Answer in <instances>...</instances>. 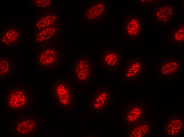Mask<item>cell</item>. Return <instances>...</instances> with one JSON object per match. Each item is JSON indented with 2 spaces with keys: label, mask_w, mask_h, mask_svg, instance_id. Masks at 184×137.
<instances>
[{
  "label": "cell",
  "mask_w": 184,
  "mask_h": 137,
  "mask_svg": "<svg viewBox=\"0 0 184 137\" xmlns=\"http://www.w3.org/2000/svg\"><path fill=\"white\" fill-rule=\"evenodd\" d=\"M38 119L32 116L19 117L14 123V131L16 135L32 136L38 130Z\"/></svg>",
  "instance_id": "cell-9"
},
{
  "label": "cell",
  "mask_w": 184,
  "mask_h": 137,
  "mask_svg": "<svg viewBox=\"0 0 184 137\" xmlns=\"http://www.w3.org/2000/svg\"><path fill=\"white\" fill-rule=\"evenodd\" d=\"M107 11V2L102 1H95L88 6L84 12L83 17L87 22H96L106 15Z\"/></svg>",
  "instance_id": "cell-14"
},
{
  "label": "cell",
  "mask_w": 184,
  "mask_h": 137,
  "mask_svg": "<svg viewBox=\"0 0 184 137\" xmlns=\"http://www.w3.org/2000/svg\"><path fill=\"white\" fill-rule=\"evenodd\" d=\"M139 2L140 3H141L143 4L146 5L147 4H152L155 3L157 2V0H139Z\"/></svg>",
  "instance_id": "cell-22"
},
{
  "label": "cell",
  "mask_w": 184,
  "mask_h": 137,
  "mask_svg": "<svg viewBox=\"0 0 184 137\" xmlns=\"http://www.w3.org/2000/svg\"><path fill=\"white\" fill-rule=\"evenodd\" d=\"M21 30L17 26H7L0 32V44L6 47L17 46L21 40Z\"/></svg>",
  "instance_id": "cell-13"
},
{
  "label": "cell",
  "mask_w": 184,
  "mask_h": 137,
  "mask_svg": "<svg viewBox=\"0 0 184 137\" xmlns=\"http://www.w3.org/2000/svg\"><path fill=\"white\" fill-rule=\"evenodd\" d=\"M33 103L30 90L23 86H15L7 91L4 97L6 108L12 112L24 111L29 109Z\"/></svg>",
  "instance_id": "cell-1"
},
{
  "label": "cell",
  "mask_w": 184,
  "mask_h": 137,
  "mask_svg": "<svg viewBox=\"0 0 184 137\" xmlns=\"http://www.w3.org/2000/svg\"><path fill=\"white\" fill-rule=\"evenodd\" d=\"M182 68V64L177 58H163L158 62V76L162 79H173L181 72Z\"/></svg>",
  "instance_id": "cell-8"
},
{
  "label": "cell",
  "mask_w": 184,
  "mask_h": 137,
  "mask_svg": "<svg viewBox=\"0 0 184 137\" xmlns=\"http://www.w3.org/2000/svg\"><path fill=\"white\" fill-rule=\"evenodd\" d=\"M153 12V20L160 24L168 23L175 14L173 6L169 3L154 8Z\"/></svg>",
  "instance_id": "cell-15"
},
{
  "label": "cell",
  "mask_w": 184,
  "mask_h": 137,
  "mask_svg": "<svg viewBox=\"0 0 184 137\" xmlns=\"http://www.w3.org/2000/svg\"><path fill=\"white\" fill-rule=\"evenodd\" d=\"M145 105L144 102H132L124 110L122 114L123 121L129 124L144 121Z\"/></svg>",
  "instance_id": "cell-10"
},
{
  "label": "cell",
  "mask_w": 184,
  "mask_h": 137,
  "mask_svg": "<svg viewBox=\"0 0 184 137\" xmlns=\"http://www.w3.org/2000/svg\"><path fill=\"white\" fill-rule=\"evenodd\" d=\"M62 53L59 47H44L37 53L36 61L41 68L52 69L59 68L62 62Z\"/></svg>",
  "instance_id": "cell-4"
},
{
  "label": "cell",
  "mask_w": 184,
  "mask_h": 137,
  "mask_svg": "<svg viewBox=\"0 0 184 137\" xmlns=\"http://www.w3.org/2000/svg\"><path fill=\"white\" fill-rule=\"evenodd\" d=\"M144 33V23L139 14H127L122 21L121 34L127 40L141 39Z\"/></svg>",
  "instance_id": "cell-3"
},
{
  "label": "cell",
  "mask_w": 184,
  "mask_h": 137,
  "mask_svg": "<svg viewBox=\"0 0 184 137\" xmlns=\"http://www.w3.org/2000/svg\"><path fill=\"white\" fill-rule=\"evenodd\" d=\"M112 100L113 94L110 89H98L89 99L90 110L91 112H103L108 108Z\"/></svg>",
  "instance_id": "cell-6"
},
{
  "label": "cell",
  "mask_w": 184,
  "mask_h": 137,
  "mask_svg": "<svg viewBox=\"0 0 184 137\" xmlns=\"http://www.w3.org/2000/svg\"><path fill=\"white\" fill-rule=\"evenodd\" d=\"M57 18L58 17L54 14L45 15L37 20L36 23L35 27L39 30H43L54 25L56 22Z\"/></svg>",
  "instance_id": "cell-19"
},
{
  "label": "cell",
  "mask_w": 184,
  "mask_h": 137,
  "mask_svg": "<svg viewBox=\"0 0 184 137\" xmlns=\"http://www.w3.org/2000/svg\"><path fill=\"white\" fill-rule=\"evenodd\" d=\"M33 4L38 8L46 9L50 7L51 2L49 0H34Z\"/></svg>",
  "instance_id": "cell-21"
},
{
  "label": "cell",
  "mask_w": 184,
  "mask_h": 137,
  "mask_svg": "<svg viewBox=\"0 0 184 137\" xmlns=\"http://www.w3.org/2000/svg\"><path fill=\"white\" fill-rule=\"evenodd\" d=\"M128 126L127 136L130 137H146L153 133L152 125L149 121L133 123Z\"/></svg>",
  "instance_id": "cell-16"
},
{
  "label": "cell",
  "mask_w": 184,
  "mask_h": 137,
  "mask_svg": "<svg viewBox=\"0 0 184 137\" xmlns=\"http://www.w3.org/2000/svg\"><path fill=\"white\" fill-rule=\"evenodd\" d=\"M13 62L9 58L3 57L0 59V76L7 77L13 72Z\"/></svg>",
  "instance_id": "cell-20"
},
{
  "label": "cell",
  "mask_w": 184,
  "mask_h": 137,
  "mask_svg": "<svg viewBox=\"0 0 184 137\" xmlns=\"http://www.w3.org/2000/svg\"><path fill=\"white\" fill-rule=\"evenodd\" d=\"M94 68L91 60L88 57L79 58L75 62L73 68V77L77 83L86 84L92 79Z\"/></svg>",
  "instance_id": "cell-5"
},
{
  "label": "cell",
  "mask_w": 184,
  "mask_h": 137,
  "mask_svg": "<svg viewBox=\"0 0 184 137\" xmlns=\"http://www.w3.org/2000/svg\"><path fill=\"white\" fill-rule=\"evenodd\" d=\"M144 60L135 57L127 61L122 70V78L125 81H133L140 79L145 70Z\"/></svg>",
  "instance_id": "cell-7"
},
{
  "label": "cell",
  "mask_w": 184,
  "mask_h": 137,
  "mask_svg": "<svg viewBox=\"0 0 184 137\" xmlns=\"http://www.w3.org/2000/svg\"><path fill=\"white\" fill-rule=\"evenodd\" d=\"M171 46H181L184 43V24L180 23L176 25L171 29L169 35Z\"/></svg>",
  "instance_id": "cell-17"
},
{
  "label": "cell",
  "mask_w": 184,
  "mask_h": 137,
  "mask_svg": "<svg viewBox=\"0 0 184 137\" xmlns=\"http://www.w3.org/2000/svg\"><path fill=\"white\" fill-rule=\"evenodd\" d=\"M122 55L117 49L106 48L100 54L99 60L102 67L107 70L118 68L122 63Z\"/></svg>",
  "instance_id": "cell-11"
},
{
  "label": "cell",
  "mask_w": 184,
  "mask_h": 137,
  "mask_svg": "<svg viewBox=\"0 0 184 137\" xmlns=\"http://www.w3.org/2000/svg\"><path fill=\"white\" fill-rule=\"evenodd\" d=\"M164 135L168 137H178L184 131V117L180 115H171L164 120Z\"/></svg>",
  "instance_id": "cell-12"
},
{
  "label": "cell",
  "mask_w": 184,
  "mask_h": 137,
  "mask_svg": "<svg viewBox=\"0 0 184 137\" xmlns=\"http://www.w3.org/2000/svg\"><path fill=\"white\" fill-rule=\"evenodd\" d=\"M57 31V28L54 25L41 30L36 35V42L40 43L49 40L55 36Z\"/></svg>",
  "instance_id": "cell-18"
},
{
  "label": "cell",
  "mask_w": 184,
  "mask_h": 137,
  "mask_svg": "<svg viewBox=\"0 0 184 137\" xmlns=\"http://www.w3.org/2000/svg\"><path fill=\"white\" fill-rule=\"evenodd\" d=\"M51 94L54 102L61 109H71L75 103V93L72 85L61 78L54 80L51 86Z\"/></svg>",
  "instance_id": "cell-2"
}]
</instances>
